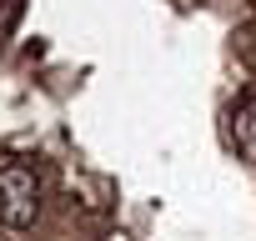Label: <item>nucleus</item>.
<instances>
[{
  "label": "nucleus",
  "instance_id": "obj_1",
  "mask_svg": "<svg viewBox=\"0 0 256 241\" xmlns=\"http://www.w3.org/2000/svg\"><path fill=\"white\" fill-rule=\"evenodd\" d=\"M40 211V181L30 166L20 161H6L0 166V221H6L10 231H26Z\"/></svg>",
  "mask_w": 256,
  "mask_h": 241
},
{
  "label": "nucleus",
  "instance_id": "obj_2",
  "mask_svg": "<svg viewBox=\"0 0 256 241\" xmlns=\"http://www.w3.org/2000/svg\"><path fill=\"white\" fill-rule=\"evenodd\" d=\"M231 141H236V151L246 161H256V96L231 110Z\"/></svg>",
  "mask_w": 256,
  "mask_h": 241
},
{
  "label": "nucleus",
  "instance_id": "obj_3",
  "mask_svg": "<svg viewBox=\"0 0 256 241\" xmlns=\"http://www.w3.org/2000/svg\"><path fill=\"white\" fill-rule=\"evenodd\" d=\"M0 16H6V0H0Z\"/></svg>",
  "mask_w": 256,
  "mask_h": 241
}]
</instances>
